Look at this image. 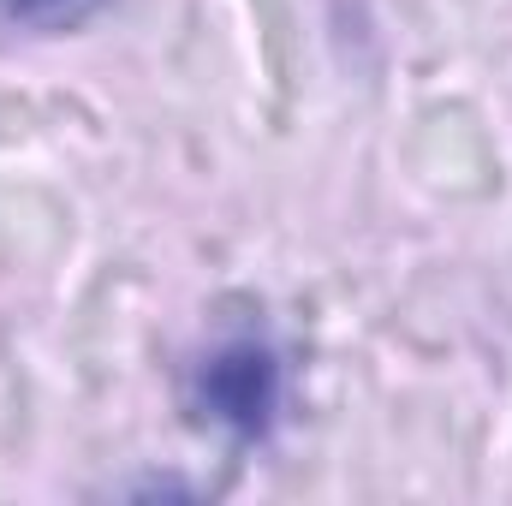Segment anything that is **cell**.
<instances>
[{
    "label": "cell",
    "mask_w": 512,
    "mask_h": 506,
    "mask_svg": "<svg viewBox=\"0 0 512 506\" xmlns=\"http://www.w3.org/2000/svg\"><path fill=\"white\" fill-rule=\"evenodd\" d=\"M96 6L102 0H0V18L6 24H24V30H72Z\"/></svg>",
    "instance_id": "2"
},
{
    "label": "cell",
    "mask_w": 512,
    "mask_h": 506,
    "mask_svg": "<svg viewBox=\"0 0 512 506\" xmlns=\"http://www.w3.org/2000/svg\"><path fill=\"white\" fill-rule=\"evenodd\" d=\"M185 405L197 411V423L233 435V441H268L286 405V370L280 352L262 334H233L221 346H209L191 370Z\"/></svg>",
    "instance_id": "1"
}]
</instances>
